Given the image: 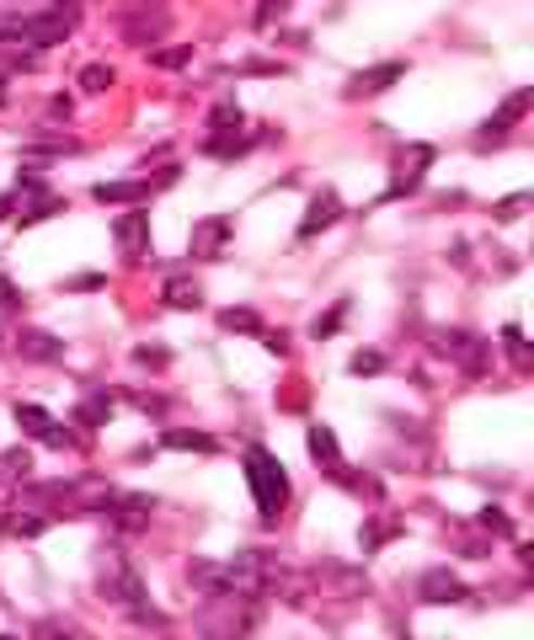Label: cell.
Segmentation results:
<instances>
[{"instance_id":"cell-1","label":"cell","mask_w":534,"mask_h":640,"mask_svg":"<svg viewBox=\"0 0 534 640\" xmlns=\"http://www.w3.org/2000/svg\"><path fill=\"white\" fill-rule=\"evenodd\" d=\"M193 630L199 640H246L257 630V598H246V592H208V603L199 609V619H193Z\"/></svg>"},{"instance_id":"cell-2","label":"cell","mask_w":534,"mask_h":640,"mask_svg":"<svg viewBox=\"0 0 534 640\" xmlns=\"http://www.w3.org/2000/svg\"><path fill=\"white\" fill-rule=\"evenodd\" d=\"M97 592L107 598V603H118L124 614H129L134 625H150V630H166V614L144 598V581L134 576V566L124 555H107L102 561V576H97Z\"/></svg>"},{"instance_id":"cell-3","label":"cell","mask_w":534,"mask_h":640,"mask_svg":"<svg viewBox=\"0 0 534 640\" xmlns=\"http://www.w3.org/2000/svg\"><path fill=\"white\" fill-rule=\"evenodd\" d=\"M75 11H80V0H54L38 16H16V22L0 27V43H22L27 54L33 49H54V43H65L69 33H75Z\"/></svg>"},{"instance_id":"cell-4","label":"cell","mask_w":534,"mask_h":640,"mask_svg":"<svg viewBox=\"0 0 534 640\" xmlns=\"http://www.w3.org/2000/svg\"><path fill=\"white\" fill-rule=\"evenodd\" d=\"M246 486H252V502L263 512V523H272L278 512L289 508V470L278 464V453L246 448Z\"/></svg>"},{"instance_id":"cell-5","label":"cell","mask_w":534,"mask_h":640,"mask_svg":"<svg viewBox=\"0 0 534 640\" xmlns=\"http://www.w3.org/2000/svg\"><path fill=\"white\" fill-rule=\"evenodd\" d=\"M113 22H118V38L134 43V49H155V43L171 38V27H177L166 0H124Z\"/></svg>"},{"instance_id":"cell-6","label":"cell","mask_w":534,"mask_h":640,"mask_svg":"<svg viewBox=\"0 0 534 640\" xmlns=\"http://www.w3.org/2000/svg\"><path fill=\"white\" fill-rule=\"evenodd\" d=\"M305 587L321 592V598H364L369 592V576L358 572V566H342V561H321L316 572L305 576Z\"/></svg>"},{"instance_id":"cell-7","label":"cell","mask_w":534,"mask_h":640,"mask_svg":"<svg viewBox=\"0 0 534 640\" xmlns=\"http://www.w3.org/2000/svg\"><path fill=\"white\" fill-rule=\"evenodd\" d=\"M433 353H444L466 374H486V363H492V347L481 336H470V331H433Z\"/></svg>"},{"instance_id":"cell-8","label":"cell","mask_w":534,"mask_h":640,"mask_svg":"<svg viewBox=\"0 0 534 640\" xmlns=\"http://www.w3.org/2000/svg\"><path fill=\"white\" fill-rule=\"evenodd\" d=\"M16 353H22V363H60L65 342L54 331H43V325H22L16 331Z\"/></svg>"},{"instance_id":"cell-9","label":"cell","mask_w":534,"mask_h":640,"mask_svg":"<svg viewBox=\"0 0 534 640\" xmlns=\"http://www.w3.org/2000/svg\"><path fill=\"white\" fill-rule=\"evenodd\" d=\"M225 246H230V219H225V214L193 225V241H188L193 261H214V256H225Z\"/></svg>"},{"instance_id":"cell-10","label":"cell","mask_w":534,"mask_h":640,"mask_svg":"<svg viewBox=\"0 0 534 640\" xmlns=\"http://www.w3.org/2000/svg\"><path fill=\"white\" fill-rule=\"evenodd\" d=\"M336 219H342V197L332 188H321L310 197V208H305V219H300V241H316L321 230H332Z\"/></svg>"},{"instance_id":"cell-11","label":"cell","mask_w":534,"mask_h":640,"mask_svg":"<svg viewBox=\"0 0 534 640\" xmlns=\"http://www.w3.org/2000/svg\"><path fill=\"white\" fill-rule=\"evenodd\" d=\"M428 166H433V144H406V155L396 161V182H391V197H406V192L428 177Z\"/></svg>"},{"instance_id":"cell-12","label":"cell","mask_w":534,"mask_h":640,"mask_svg":"<svg viewBox=\"0 0 534 640\" xmlns=\"http://www.w3.org/2000/svg\"><path fill=\"white\" fill-rule=\"evenodd\" d=\"M166 182H177V166H166L150 182H102V188H91V192H97V203H139V197H155V188H166Z\"/></svg>"},{"instance_id":"cell-13","label":"cell","mask_w":534,"mask_h":640,"mask_svg":"<svg viewBox=\"0 0 534 640\" xmlns=\"http://www.w3.org/2000/svg\"><path fill=\"white\" fill-rule=\"evenodd\" d=\"M400 75H406V64L385 60V64H374V69H364V75H353L342 91H347V97H380V91H391V86H396Z\"/></svg>"},{"instance_id":"cell-14","label":"cell","mask_w":534,"mask_h":640,"mask_svg":"<svg viewBox=\"0 0 534 640\" xmlns=\"http://www.w3.org/2000/svg\"><path fill=\"white\" fill-rule=\"evenodd\" d=\"M144 252H150V214H124L118 219V256L144 261Z\"/></svg>"},{"instance_id":"cell-15","label":"cell","mask_w":534,"mask_h":640,"mask_svg":"<svg viewBox=\"0 0 534 640\" xmlns=\"http://www.w3.org/2000/svg\"><path fill=\"white\" fill-rule=\"evenodd\" d=\"M417 592H422L428 603H460V598H466V581L455 572H422Z\"/></svg>"},{"instance_id":"cell-16","label":"cell","mask_w":534,"mask_h":640,"mask_svg":"<svg viewBox=\"0 0 534 640\" xmlns=\"http://www.w3.org/2000/svg\"><path fill=\"white\" fill-rule=\"evenodd\" d=\"M530 91H513V97H508V102H503V113H497V118H492V124L481 128V144H492V139H503V133H508V128L519 124V118H524V113H530Z\"/></svg>"},{"instance_id":"cell-17","label":"cell","mask_w":534,"mask_h":640,"mask_svg":"<svg viewBox=\"0 0 534 640\" xmlns=\"http://www.w3.org/2000/svg\"><path fill=\"white\" fill-rule=\"evenodd\" d=\"M33 636L38 640H91V630H80L65 614H38V619H33Z\"/></svg>"},{"instance_id":"cell-18","label":"cell","mask_w":534,"mask_h":640,"mask_svg":"<svg viewBox=\"0 0 534 640\" xmlns=\"http://www.w3.org/2000/svg\"><path fill=\"white\" fill-rule=\"evenodd\" d=\"M203 150H208L214 161H241V155H246V139H241V128H208Z\"/></svg>"},{"instance_id":"cell-19","label":"cell","mask_w":534,"mask_h":640,"mask_svg":"<svg viewBox=\"0 0 534 640\" xmlns=\"http://www.w3.org/2000/svg\"><path fill=\"white\" fill-rule=\"evenodd\" d=\"M310 459H316L327 475H336V470H342V448H336L332 427H310Z\"/></svg>"},{"instance_id":"cell-20","label":"cell","mask_w":534,"mask_h":640,"mask_svg":"<svg viewBox=\"0 0 534 640\" xmlns=\"http://www.w3.org/2000/svg\"><path fill=\"white\" fill-rule=\"evenodd\" d=\"M171 310H199L203 305V289L193 283V278H166V294H161Z\"/></svg>"},{"instance_id":"cell-21","label":"cell","mask_w":534,"mask_h":640,"mask_svg":"<svg viewBox=\"0 0 534 640\" xmlns=\"http://www.w3.org/2000/svg\"><path fill=\"white\" fill-rule=\"evenodd\" d=\"M43 528H49V517H43L38 508H16L11 517H5V534H11V539H38Z\"/></svg>"},{"instance_id":"cell-22","label":"cell","mask_w":534,"mask_h":640,"mask_svg":"<svg viewBox=\"0 0 534 640\" xmlns=\"http://www.w3.org/2000/svg\"><path fill=\"white\" fill-rule=\"evenodd\" d=\"M161 448H177V453H219V444L208 438V433H188V427H171Z\"/></svg>"},{"instance_id":"cell-23","label":"cell","mask_w":534,"mask_h":640,"mask_svg":"<svg viewBox=\"0 0 534 640\" xmlns=\"http://www.w3.org/2000/svg\"><path fill=\"white\" fill-rule=\"evenodd\" d=\"M16 427H22V433H33V438H43V433H49L54 422H49V411H43V406L22 400V406H16Z\"/></svg>"},{"instance_id":"cell-24","label":"cell","mask_w":534,"mask_h":640,"mask_svg":"<svg viewBox=\"0 0 534 640\" xmlns=\"http://www.w3.org/2000/svg\"><path fill=\"white\" fill-rule=\"evenodd\" d=\"M225 331H241V336H263V316L257 310H219Z\"/></svg>"},{"instance_id":"cell-25","label":"cell","mask_w":534,"mask_h":640,"mask_svg":"<svg viewBox=\"0 0 534 640\" xmlns=\"http://www.w3.org/2000/svg\"><path fill=\"white\" fill-rule=\"evenodd\" d=\"M86 427H102L107 417H113V395H91V400H80V411H75Z\"/></svg>"},{"instance_id":"cell-26","label":"cell","mask_w":534,"mask_h":640,"mask_svg":"<svg viewBox=\"0 0 534 640\" xmlns=\"http://www.w3.org/2000/svg\"><path fill=\"white\" fill-rule=\"evenodd\" d=\"M503 347H508V358H513L519 369H530V342H524L519 325H503Z\"/></svg>"},{"instance_id":"cell-27","label":"cell","mask_w":534,"mask_h":640,"mask_svg":"<svg viewBox=\"0 0 534 640\" xmlns=\"http://www.w3.org/2000/svg\"><path fill=\"white\" fill-rule=\"evenodd\" d=\"M150 64H155V69H188V64H193V49H155Z\"/></svg>"},{"instance_id":"cell-28","label":"cell","mask_w":534,"mask_h":640,"mask_svg":"<svg viewBox=\"0 0 534 640\" xmlns=\"http://www.w3.org/2000/svg\"><path fill=\"white\" fill-rule=\"evenodd\" d=\"M113 86V69L107 64H86L80 69V91H107Z\"/></svg>"},{"instance_id":"cell-29","label":"cell","mask_w":534,"mask_h":640,"mask_svg":"<svg viewBox=\"0 0 534 640\" xmlns=\"http://www.w3.org/2000/svg\"><path fill=\"white\" fill-rule=\"evenodd\" d=\"M342 316H347V299H336L332 310H327V316L316 320L310 331H316V336H336V331H342Z\"/></svg>"},{"instance_id":"cell-30","label":"cell","mask_w":534,"mask_h":640,"mask_svg":"<svg viewBox=\"0 0 534 640\" xmlns=\"http://www.w3.org/2000/svg\"><path fill=\"white\" fill-rule=\"evenodd\" d=\"M246 118H241V107L236 102H219L214 113H208V128H241Z\"/></svg>"},{"instance_id":"cell-31","label":"cell","mask_w":534,"mask_h":640,"mask_svg":"<svg viewBox=\"0 0 534 640\" xmlns=\"http://www.w3.org/2000/svg\"><path fill=\"white\" fill-rule=\"evenodd\" d=\"M347 369H353V374H358V380H374V374H380V369H385V358H380V353H358V358H353V363H347Z\"/></svg>"},{"instance_id":"cell-32","label":"cell","mask_w":534,"mask_h":640,"mask_svg":"<svg viewBox=\"0 0 534 640\" xmlns=\"http://www.w3.org/2000/svg\"><path fill=\"white\" fill-rule=\"evenodd\" d=\"M134 363H139V369H166V363H171V353H166V347H139V353H134Z\"/></svg>"},{"instance_id":"cell-33","label":"cell","mask_w":534,"mask_h":640,"mask_svg":"<svg viewBox=\"0 0 534 640\" xmlns=\"http://www.w3.org/2000/svg\"><path fill=\"white\" fill-rule=\"evenodd\" d=\"M0 470H5V475H27V470H33V453H27V448H16V453H5V464H0Z\"/></svg>"},{"instance_id":"cell-34","label":"cell","mask_w":534,"mask_h":640,"mask_svg":"<svg viewBox=\"0 0 534 640\" xmlns=\"http://www.w3.org/2000/svg\"><path fill=\"white\" fill-rule=\"evenodd\" d=\"M358 539H364V550H380V545L391 539V523H369V528H364Z\"/></svg>"},{"instance_id":"cell-35","label":"cell","mask_w":534,"mask_h":640,"mask_svg":"<svg viewBox=\"0 0 534 640\" xmlns=\"http://www.w3.org/2000/svg\"><path fill=\"white\" fill-rule=\"evenodd\" d=\"M481 528H497V534H513V523H508V512H503V508H486V512H481Z\"/></svg>"},{"instance_id":"cell-36","label":"cell","mask_w":534,"mask_h":640,"mask_svg":"<svg viewBox=\"0 0 534 640\" xmlns=\"http://www.w3.org/2000/svg\"><path fill=\"white\" fill-rule=\"evenodd\" d=\"M530 208V192H519V197H508L503 208H497V219H513V214H524Z\"/></svg>"},{"instance_id":"cell-37","label":"cell","mask_w":534,"mask_h":640,"mask_svg":"<svg viewBox=\"0 0 534 640\" xmlns=\"http://www.w3.org/2000/svg\"><path fill=\"white\" fill-rule=\"evenodd\" d=\"M134 400H139L144 417H166V400H161V395H134Z\"/></svg>"},{"instance_id":"cell-38","label":"cell","mask_w":534,"mask_h":640,"mask_svg":"<svg viewBox=\"0 0 534 640\" xmlns=\"http://www.w3.org/2000/svg\"><path fill=\"white\" fill-rule=\"evenodd\" d=\"M69 289H80V294H91V289H102V272H80V278H69Z\"/></svg>"},{"instance_id":"cell-39","label":"cell","mask_w":534,"mask_h":640,"mask_svg":"<svg viewBox=\"0 0 534 640\" xmlns=\"http://www.w3.org/2000/svg\"><path fill=\"white\" fill-rule=\"evenodd\" d=\"M278 11H283V0H263V5H257V27H272Z\"/></svg>"},{"instance_id":"cell-40","label":"cell","mask_w":534,"mask_h":640,"mask_svg":"<svg viewBox=\"0 0 534 640\" xmlns=\"http://www.w3.org/2000/svg\"><path fill=\"white\" fill-rule=\"evenodd\" d=\"M0 310H22V294H16L5 278H0Z\"/></svg>"},{"instance_id":"cell-41","label":"cell","mask_w":534,"mask_h":640,"mask_svg":"<svg viewBox=\"0 0 534 640\" xmlns=\"http://www.w3.org/2000/svg\"><path fill=\"white\" fill-rule=\"evenodd\" d=\"M69 113H75V102H69V97H54V102H49V118H69Z\"/></svg>"},{"instance_id":"cell-42","label":"cell","mask_w":534,"mask_h":640,"mask_svg":"<svg viewBox=\"0 0 534 640\" xmlns=\"http://www.w3.org/2000/svg\"><path fill=\"white\" fill-rule=\"evenodd\" d=\"M0 640H11V636H0Z\"/></svg>"}]
</instances>
